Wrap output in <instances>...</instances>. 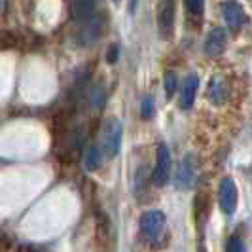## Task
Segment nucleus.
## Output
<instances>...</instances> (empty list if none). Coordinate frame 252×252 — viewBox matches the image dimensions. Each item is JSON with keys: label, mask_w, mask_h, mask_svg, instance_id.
<instances>
[{"label": "nucleus", "mask_w": 252, "mask_h": 252, "mask_svg": "<svg viewBox=\"0 0 252 252\" xmlns=\"http://www.w3.org/2000/svg\"><path fill=\"white\" fill-rule=\"evenodd\" d=\"M195 182V159L193 156H184L182 163L178 167V173H177V186L180 189H188L193 186Z\"/></svg>", "instance_id": "423d86ee"}, {"label": "nucleus", "mask_w": 252, "mask_h": 252, "mask_svg": "<svg viewBox=\"0 0 252 252\" xmlns=\"http://www.w3.org/2000/svg\"><path fill=\"white\" fill-rule=\"evenodd\" d=\"M140 231L150 241H158L165 227V215L161 211H148L140 216Z\"/></svg>", "instance_id": "f03ea898"}, {"label": "nucleus", "mask_w": 252, "mask_h": 252, "mask_svg": "<svg viewBox=\"0 0 252 252\" xmlns=\"http://www.w3.org/2000/svg\"><path fill=\"white\" fill-rule=\"evenodd\" d=\"M93 4L95 0H72V17L78 21H88L93 15Z\"/></svg>", "instance_id": "9d476101"}, {"label": "nucleus", "mask_w": 252, "mask_h": 252, "mask_svg": "<svg viewBox=\"0 0 252 252\" xmlns=\"http://www.w3.org/2000/svg\"><path fill=\"white\" fill-rule=\"evenodd\" d=\"M140 114H142V118H144V120H152V118H154V99H152L150 95H148V97H144V101H142V108H140Z\"/></svg>", "instance_id": "4468645a"}, {"label": "nucleus", "mask_w": 252, "mask_h": 252, "mask_svg": "<svg viewBox=\"0 0 252 252\" xmlns=\"http://www.w3.org/2000/svg\"><path fill=\"white\" fill-rule=\"evenodd\" d=\"M137 6H139V0H129V12L135 13L137 12Z\"/></svg>", "instance_id": "a211bd4d"}, {"label": "nucleus", "mask_w": 252, "mask_h": 252, "mask_svg": "<svg viewBox=\"0 0 252 252\" xmlns=\"http://www.w3.org/2000/svg\"><path fill=\"white\" fill-rule=\"evenodd\" d=\"M99 165H101V152L97 146H89L84 154V167L88 171H95Z\"/></svg>", "instance_id": "f8f14e48"}, {"label": "nucleus", "mask_w": 252, "mask_h": 252, "mask_svg": "<svg viewBox=\"0 0 252 252\" xmlns=\"http://www.w3.org/2000/svg\"><path fill=\"white\" fill-rule=\"evenodd\" d=\"M106 61H108V63H116V61H118V46H116V44H112V46L108 48Z\"/></svg>", "instance_id": "f3484780"}, {"label": "nucleus", "mask_w": 252, "mask_h": 252, "mask_svg": "<svg viewBox=\"0 0 252 252\" xmlns=\"http://www.w3.org/2000/svg\"><path fill=\"white\" fill-rule=\"evenodd\" d=\"M226 252H247V249H245V243L239 237H231L226 245Z\"/></svg>", "instance_id": "2eb2a0df"}, {"label": "nucleus", "mask_w": 252, "mask_h": 252, "mask_svg": "<svg viewBox=\"0 0 252 252\" xmlns=\"http://www.w3.org/2000/svg\"><path fill=\"white\" fill-rule=\"evenodd\" d=\"M197 88H199V78L197 74H189L186 80H184V86H182V97H180V104L184 110L191 108V104L195 101V93H197Z\"/></svg>", "instance_id": "6e6552de"}, {"label": "nucleus", "mask_w": 252, "mask_h": 252, "mask_svg": "<svg viewBox=\"0 0 252 252\" xmlns=\"http://www.w3.org/2000/svg\"><path fill=\"white\" fill-rule=\"evenodd\" d=\"M186 4H188V10L193 13V15H199V13H203L205 0H186Z\"/></svg>", "instance_id": "dca6fc26"}, {"label": "nucleus", "mask_w": 252, "mask_h": 252, "mask_svg": "<svg viewBox=\"0 0 252 252\" xmlns=\"http://www.w3.org/2000/svg\"><path fill=\"white\" fill-rule=\"evenodd\" d=\"M224 48H226V32H224V29L216 27L209 32V36L205 40V53L209 57H216L224 51Z\"/></svg>", "instance_id": "0eeeda50"}, {"label": "nucleus", "mask_w": 252, "mask_h": 252, "mask_svg": "<svg viewBox=\"0 0 252 252\" xmlns=\"http://www.w3.org/2000/svg\"><path fill=\"white\" fill-rule=\"evenodd\" d=\"M0 2H2V0H0Z\"/></svg>", "instance_id": "6ab92c4d"}, {"label": "nucleus", "mask_w": 252, "mask_h": 252, "mask_svg": "<svg viewBox=\"0 0 252 252\" xmlns=\"http://www.w3.org/2000/svg\"><path fill=\"white\" fill-rule=\"evenodd\" d=\"M122 135H124L122 122L116 118H110L102 127V150L108 158L118 156V152L122 148Z\"/></svg>", "instance_id": "f257e3e1"}, {"label": "nucleus", "mask_w": 252, "mask_h": 252, "mask_svg": "<svg viewBox=\"0 0 252 252\" xmlns=\"http://www.w3.org/2000/svg\"><path fill=\"white\" fill-rule=\"evenodd\" d=\"M222 13H224V19H226L227 27L231 31H237V29H241L247 23L245 8L241 6L239 2H235V0H226L222 4Z\"/></svg>", "instance_id": "39448f33"}, {"label": "nucleus", "mask_w": 252, "mask_h": 252, "mask_svg": "<svg viewBox=\"0 0 252 252\" xmlns=\"http://www.w3.org/2000/svg\"><path fill=\"white\" fill-rule=\"evenodd\" d=\"M171 178V154H169V148L161 144L158 148V159H156V169H154V175H152V180L156 186H165Z\"/></svg>", "instance_id": "20e7f679"}, {"label": "nucleus", "mask_w": 252, "mask_h": 252, "mask_svg": "<svg viewBox=\"0 0 252 252\" xmlns=\"http://www.w3.org/2000/svg\"><path fill=\"white\" fill-rule=\"evenodd\" d=\"M159 31L167 34L173 29V21H175V4L171 0H167L163 6L159 8Z\"/></svg>", "instance_id": "1a4fd4ad"}, {"label": "nucleus", "mask_w": 252, "mask_h": 252, "mask_svg": "<svg viewBox=\"0 0 252 252\" xmlns=\"http://www.w3.org/2000/svg\"><path fill=\"white\" fill-rule=\"evenodd\" d=\"M209 97H211V101L215 102L216 106H220L222 102L226 101V86H224V82H222L220 78H215V80H213Z\"/></svg>", "instance_id": "9b49d317"}, {"label": "nucleus", "mask_w": 252, "mask_h": 252, "mask_svg": "<svg viewBox=\"0 0 252 252\" xmlns=\"http://www.w3.org/2000/svg\"><path fill=\"white\" fill-rule=\"evenodd\" d=\"M237 199H239V193H237L235 182L231 178H224L218 188V203H220V209L224 211V215L229 216L235 213Z\"/></svg>", "instance_id": "7ed1b4c3"}, {"label": "nucleus", "mask_w": 252, "mask_h": 252, "mask_svg": "<svg viewBox=\"0 0 252 252\" xmlns=\"http://www.w3.org/2000/svg\"><path fill=\"white\" fill-rule=\"evenodd\" d=\"M177 86H178L177 72L169 70V72L165 74V89H167V97H173V93L177 91Z\"/></svg>", "instance_id": "ddd939ff"}]
</instances>
